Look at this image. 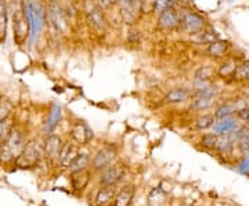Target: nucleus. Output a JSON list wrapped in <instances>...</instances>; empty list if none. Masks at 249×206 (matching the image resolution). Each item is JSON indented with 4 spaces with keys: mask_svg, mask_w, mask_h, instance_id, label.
<instances>
[{
    "mask_svg": "<svg viewBox=\"0 0 249 206\" xmlns=\"http://www.w3.org/2000/svg\"><path fill=\"white\" fill-rule=\"evenodd\" d=\"M27 143V137H25L24 130L13 126L7 137L0 145V162L10 163V162L17 161Z\"/></svg>",
    "mask_w": 249,
    "mask_h": 206,
    "instance_id": "1",
    "label": "nucleus"
},
{
    "mask_svg": "<svg viewBox=\"0 0 249 206\" xmlns=\"http://www.w3.org/2000/svg\"><path fill=\"white\" fill-rule=\"evenodd\" d=\"M208 28V22L199 13L190 9H180V29L187 35H198Z\"/></svg>",
    "mask_w": 249,
    "mask_h": 206,
    "instance_id": "2",
    "label": "nucleus"
},
{
    "mask_svg": "<svg viewBox=\"0 0 249 206\" xmlns=\"http://www.w3.org/2000/svg\"><path fill=\"white\" fill-rule=\"evenodd\" d=\"M10 19H11V29H13V40L16 45L21 47L27 43L31 35V24L27 17L25 6H24V10L10 16Z\"/></svg>",
    "mask_w": 249,
    "mask_h": 206,
    "instance_id": "3",
    "label": "nucleus"
},
{
    "mask_svg": "<svg viewBox=\"0 0 249 206\" xmlns=\"http://www.w3.org/2000/svg\"><path fill=\"white\" fill-rule=\"evenodd\" d=\"M46 10H47V24L53 28L57 34L64 35L70 28L68 17L64 9L58 3H49L46 6Z\"/></svg>",
    "mask_w": 249,
    "mask_h": 206,
    "instance_id": "4",
    "label": "nucleus"
},
{
    "mask_svg": "<svg viewBox=\"0 0 249 206\" xmlns=\"http://www.w3.org/2000/svg\"><path fill=\"white\" fill-rule=\"evenodd\" d=\"M85 13H86V18L91 27L96 31L104 32L108 27L107 18L104 14V9L98 4L96 0H88L85 4Z\"/></svg>",
    "mask_w": 249,
    "mask_h": 206,
    "instance_id": "5",
    "label": "nucleus"
},
{
    "mask_svg": "<svg viewBox=\"0 0 249 206\" xmlns=\"http://www.w3.org/2000/svg\"><path fill=\"white\" fill-rule=\"evenodd\" d=\"M43 154V145H40L37 140H31L28 141L27 145L24 147L21 155L18 156V159L16 161L17 166L19 168H31L35 166L36 163L39 162L40 156Z\"/></svg>",
    "mask_w": 249,
    "mask_h": 206,
    "instance_id": "6",
    "label": "nucleus"
},
{
    "mask_svg": "<svg viewBox=\"0 0 249 206\" xmlns=\"http://www.w3.org/2000/svg\"><path fill=\"white\" fill-rule=\"evenodd\" d=\"M157 28L162 32H173L180 28V11L176 7L165 10L157 16Z\"/></svg>",
    "mask_w": 249,
    "mask_h": 206,
    "instance_id": "7",
    "label": "nucleus"
},
{
    "mask_svg": "<svg viewBox=\"0 0 249 206\" xmlns=\"http://www.w3.org/2000/svg\"><path fill=\"white\" fill-rule=\"evenodd\" d=\"M116 154H118V150H116L114 145H104L103 148H100L93 161H91V168L94 171H104L107 169L108 166H111L116 158Z\"/></svg>",
    "mask_w": 249,
    "mask_h": 206,
    "instance_id": "8",
    "label": "nucleus"
},
{
    "mask_svg": "<svg viewBox=\"0 0 249 206\" xmlns=\"http://www.w3.org/2000/svg\"><path fill=\"white\" fill-rule=\"evenodd\" d=\"M43 155L50 161H58L64 141L58 135H49L43 141Z\"/></svg>",
    "mask_w": 249,
    "mask_h": 206,
    "instance_id": "9",
    "label": "nucleus"
},
{
    "mask_svg": "<svg viewBox=\"0 0 249 206\" xmlns=\"http://www.w3.org/2000/svg\"><path fill=\"white\" fill-rule=\"evenodd\" d=\"M124 176V169L122 165H111L107 169H104L100 176L101 186H116Z\"/></svg>",
    "mask_w": 249,
    "mask_h": 206,
    "instance_id": "10",
    "label": "nucleus"
},
{
    "mask_svg": "<svg viewBox=\"0 0 249 206\" xmlns=\"http://www.w3.org/2000/svg\"><path fill=\"white\" fill-rule=\"evenodd\" d=\"M71 137L73 143H76L78 145H86L93 138V133H91V130L86 123L76 122L75 125L72 126Z\"/></svg>",
    "mask_w": 249,
    "mask_h": 206,
    "instance_id": "11",
    "label": "nucleus"
},
{
    "mask_svg": "<svg viewBox=\"0 0 249 206\" xmlns=\"http://www.w3.org/2000/svg\"><path fill=\"white\" fill-rule=\"evenodd\" d=\"M212 127H213V133H216V135H229V133L235 132L240 127L238 118L232 115V117L223 118V119H216V122Z\"/></svg>",
    "mask_w": 249,
    "mask_h": 206,
    "instance_id": "12",
    "label": "nucleus"
},
{
    "mask_svg": "<svg viewBox=\"0 0 249 206\" xmlns=\"http://www.w3.org/2000/svg\"><path fill=\"white\" fill-rule=\"evenodd\" d=\"M232 138L241 155H249V126H240L235 132H232Z\"/></svg>",
    "mask_w": 249,
    "mask_h": 206,
    "instance_id": "13",
    "label": "nucleus"
},
{
    "mask_svg": "<svg viewBox=\"0 0 249 206\" xmlns=\"http://www.w3.org/2000/svg\"><path fill=\"white\" fill-rule=\"evenodd\" d=\"M230 43L227 40L217 39L212 43H209L206 47V54L208 57L213 58V60H224V57L230 52Z\"/></svg>",
    "mask_w": 249,
    "mask_h": 206,
    "instance_id": "14",
    "label": "nucleus"
},
{
    "mask_svg": "<svg viewBox=\"0 0 249 206\" xmlns=\"http://www.w3.org/2000/svg\"><path fill=\"white\" fill-rule=\"evenodd\" d=\"M79 155V145L75 143H67L62 145L61 153L58 156V163L61 168H70L71 163L75 161V158Z\"/></svg>",
    "mask_w": 249,
    "mask_h": 206,
    "instance_id": "15",
    "label": "nucleus"
},
{
    "mask_svg": "<svg viewBox=\"0 0 249 206\" xmlns=\"http://www.w3.org/2000/svg\"><path fill=\"white\" fill-rule=\"evenodd\" d=\"M194 97V93L191 89L187 87H175V89L169 90L165 96V101L168 104H181L186 103Z\"/></svg>",
    "mask_w": 249,
    "mask_h": 206,
    "instance_id": "16",
    "label": "nucleus"
},
{
    "mask_svg": "<svg viewBox=\"0 0 249 206\" xmlns=\"http://www.w3.org/2000/svg\"><path fill=\"white\" fill-rule=\"evenodd\" d=\"M116 189L115 186H101L96 194V205L106 206L115 198Z\"/></svg>",
    "mask_w": 249,
    "mask_h": 206,
    "instance_id": "17",
    "label": "nucleus"
},
{
    "mask_svg": "<svg viewBox=\"0 0 249 206\" xmlns=\"http://www.w3.org/2000/svg\"><path fill=\"white\" fill-rule=\"evenodd\" d=\"M9 11L4 0H0V43H4L7 39V28H9Z\"/></svg>",
    "mask_w": 249,
    "mask_h": 206,
    "instance_id": "18",
    "label": "nucleus"
},
{
    "mask_svg": "<svg viewBox=\"0 0 249 206\" xmlns=\"http://www.w3.org/2000/svg\"><path fill=\"white\" fill-rule=\"evenodd\" d=\"M232 82L237 83H248L249 82V60H245L242 63L237 64V68L232 73V76L230 78Z\"/></svg>",
    "mask_w": 249,
    "mask_h": 206,
    "instance_id": "19",
    "label": "nucleus"
},
{
    "mask_svg": "<svg viewBox=\"0 0 249 206\" xmlns=\"http://www.w3.org/2000/svg\"><path fill=\"white\" fill-rule=\"evenodd\" d=\"M134 197V189L127 186L121 189L114 198V206H130Z\"/></svg>",
    "mask_w": 249,
    "mask_h": 206,
    "instance_id": "20",
    "label": "nucleus"
},
{
    "mask_svg": "<svg viewBox=\"0 0 249 206\" xmlns=\"http://www.w3.org/2000/svg\"><path fill=\"white\" fill-rule=\"evenodd\" d=\"M237 64L238 63L234 60H224L220 64V67L216 69V75L222 79H230L234 71H235V68H237Z\"/></svg>",
    "mask_w": 249,
    "mask_h": 206,
    "instance_id": "21",
    "label": "nucleus"
},
{
    "mask_svg": "<svg viewBox=\"0 0 249 206\" xmlns=\"http://www.w3.org/2000/svg\"><path fill=\"white\" fill-rule=\"evenodd\" d=\"M237 114V111H235V107H234V104H232V101H226V103H223L220 105H217V107L214 108L213 111V117L216 119H223V118H229L232 117V115H235Z\"/></svg>",
    "mask_w": 249,
    "mask_h": 206,
    "instance_id": "22",
    "label": "nucleus"
},
{
    "mask_svg": "<svg viewBox=\"0 0 249 206\" xmlns=\"http://www.w3.org/2000/svg\"><path fill=\"white\" fill-rule=\"evenodd\" d=\"M213 103L214 99L196 96V97L190 100V109H193V111H206V109L212 108Z\"/></svg>",
    "mask_w": 249,
    "mask_h": 206,
    "instance_id": "23",
    "label": "nucleus"
},
{
    "mask_svg": "<svg viewBox=\"0 0 249 206\" xmlns=\"http://www.w3.org/2000/svg\"><path fill=\"white\" fill-rule=\"evenodd\" d=\"M90 163V155L88 153H79V155L75 158V161L72 162L71 166L68 168L71 173L73 172H80V171H86L88 166Z\"/></svg>",
    "mask_w": 249,
    "mask_h": 206,
    "instance_id": "24",
    "label": "nucleus"
},
{
    "mask_svg": "<svg viewBox=\"0 0 249 206\" xmlns=\"http://www.w3.org/2000/svg\"><path fill=\"white\" fill-rule=\"evenodd\" d=\"M71 174H72L71 183H72V186H73V189H83L86 186H88V183H89V173H88V171L73 172V173H71Z\"/></svg>",
    "mask_w": 249,
    "mask_h": 206,
    "instance_id": "25",
    "label": "nucleus"
},
{
    "mask_svg": "<svg viewBox=\"0 0 249 206\" xmlns=\"http://www.w3.org/2000/svg\"><path fill=\"white\" fill-rule=\"evenodd\" d=\"M214 122H216V118L213 117V114H205L196 118V129L198 132H204V130L211 129L214 125Z\"/></svg>",
    "mask_w": 249,
    "mask_h": 206,
    "instance_id": "26",
    "label": "nucleus"
},
{
    "mask_svg": "<svg viewBox=\"0 0 249 206\" xmlns=\"http://www.w3.org/2000/svg\"><path fill=\"white\" fill-rule=\"evenodd\" d=\"M172 7H176V9H178V1H176V0H154V1H152L151 11L154 14L158 16L162 11L172 9Z\"/></svg>",
    "mask_w": 249,
    "mask_h": 206,
    "instance_id": "27",
    "label": "nucleus"
},
{
    "mask_svg": "<svg viewBox=\"0 0 249 206\" xmlns=\"http://www.w3.org/2000/svg\"><path fill=\"white\" fill-rule=\"evenodd\" d=\"M166 201V194L162 189H154L148 195V205L150 206H162Z\"/></svg>",
    "mask_w": 249,
    "mask_h": 206,
    "instance_id": "28",
    "label": "nucleus"
},
{
    "mask_svg": "<svg viewBox=\"0 0 249 206\" xmlns=\"http://www.w3.org/2000/svg\"><path fill=\"white\" fill-rule=\"evenodd\" d=\"M196 37V43H199V45H209V43H212L214 40H217L219 39V35L214 32V31H209L208 28L202 31L201 34H198V35H194Z\"/></svg>",
    "mask_w": 249,
    "mask_h": 206,
    "instance_id": "29",
    "label": "nucleus"
},
{
    "mask_svg": "<svg viewBox=\"0 0 249 206\" xmlns=\"http://www.w3.org/2000/svg\"><path fill=\"white\" fill-rule=\"evenodd\" d=\"M214 75H216V69H213L209 65H205V67H199L196 69V73H194V79H198V81H212Z\"/></svg>",
    "mask_w": 249,
    "mask_h": 206,
    "instance_id": "30",
    "label": "nucleus"
},
{
    "mask_svg": "<svg viewBox=\"0 0 249 206\" xmlns=\"http://www.w3.org/2000/svg\"><path fill=\"white\" fill-rule=\"evenodd\" d=\"M219 141V135L216 133H205L199 140V144L202 145L205 150H214Z\"/></svg>",
    "mask_w": 249,
    "mask_h": 206,
    "instance_id": "31",
    "label": "nucleus"
},
{
    "mask_svg": "<svg viewBox=\"0 0 249 206\" xmlns=\"http://www.w3.org/2000/svg\"><path fill=\"white\" fill-rule=\"evenodd\" d=\"M13 122H11V118L7 117L4 119H0V145L4 141V138L7 137L9 132L13 129Z\"/></svg>",
    "mask_w": 249,
    "mask_h": 206,
    "instance_id": "32",
    "label": "nucleus"
},
{
    "mask_svg": "<svg viewBox=\"0 0 249 206\" xmlns=\"http://www.w3.org/2000/svg\"><path fill=\"white\" fill-rule=\"evenodd\" d=\"M231 101L232 104H234V107H235V111H237V112L249 105V101L247 97H237V99L231 100Z\"/></svg>",
    "mask_w": 249,
    "mask_h": 206,
    "instance_id": "33",
    "label": "nucleus"
},
{
    "mask_svg": "<svg viewBox=\"0 0 249 206\" xmlns=\"http://www.w3.org/2000/svg\"><path fill=\"white\" fill-rule=\"evenodd\" d=\"M235 117L238 118V120H242V122H247V123H249V105L248 107L244 108V109L238 111V112L235 114Z\"/></svg>",
    "mask_w": 249,
    "mask_h": 206,
    "instance_id": "34",
    "label": "nucleus"
},
{
    "mask_svg": "<svg viewBox=\"0 0 249 206\" xmlns=\"http://www.w3.org/2000/svg\"><path fill=\"white\" fill-rule=\"evenodd\" d=\"M121 0H98L97 3L103 7V9H108V7H112V6H116L119 4Z\"/></svg>",
    "mask_w": 249,
    "mask_h": 206,
    "instance_id": "35",
    "label": "nucleus"
},
{
    "mask_svg": "<svg viewBox=\"0 0 249 206\" xmlns=\"http://www.w3.org/2000/svg\"><path fill=\"white\" fill-rule=\"evenodd\" d=\"M240 171L244 173H249V155L244 156V161L240 165Z\"/></svg>",
    "mask_w": 249,
    "mask_h": 206,
    "instance_id": "36",
    "label": "nucleus"
},
{
    "mask_svg": "<svg viewBox=\"0 0 249 206\" xmlns=\"http://www.w3.org/2000/svg\"><path fill=\"white\" fill-rule=\"evenodd\" d=\"M46 4H49V3H57V0H45Z\"/></svg>",
    "mask_w": 249,
    "mask_h": 206,
    "instance_id": "37",
    "label": "nucleus"
},
{
    "mask_svg": "<svg viewBox=\"0 0 249 206\" xmlns=\"http://www.w3.org/2000/svg\"><path fill=\"white\" fill-rule=\"evenodd\" d=\"M245 97H247V99H248V101H249V91L247 93V96H245Z\"/></svg>",
    "mask_w": 249,
    "mask_h": 206,
    "instance_id": "38",
    "label": "nucleus"
}]
</instances>
